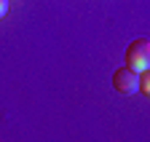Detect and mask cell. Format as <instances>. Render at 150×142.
I'll list each match as a JSON object with an SVG mask.
<instances>
[{
    "mask_svg": "<svg viewBox=\"0 0 150 142\" xmlns=\"http://www.w3.org/2000/svg\"><path fill=\"white\" fill-rule=\"evenodd\" d=\"M137 91H142V94H147V91H150V78H147V70H142V73H139V83H137Z\"/></svg>",
    "mask_w": 150,
    "mask_h": 142,
    "instance_id": "3957f363",
    "label": "cell"
},
{
    "mask_svg": "<svg viewBox=\"0 0 150 142\" xmlns=\"http://www.w3.org/2000/svg\"><path fill=\"white\" fill-rule=\"evenodd\" d=\"M137 83H139V73L129 70L126 64L112 73V88H115L118 94H134L137 91Z\"/></svg>",
    "mask_w": 150,
    "mask_h": 142,
    "instance_id": "7a4b0ae2",
    "label": "cell"
},
{
    "mask_svg": "<svg viewBox=\"0 0 150 142\" xmlns=\"http://www.w3.org/2000/svg\"><path fill=\"white\" fill-rule=\"evenodd\" d=\"M123 59H126V67L134 70V73L147 70V67H150V40H147V38H137L134 43H129Z\"/></svg>",
    "mask_w": 150,
    "mask_h": 142,
    "instance_id": "6da1fadb",
    "label": "cell"
},
{
    "mask_svg": "<svg viewBox=\"0 0 150 142\" xmlns=\"http://www.w3.org/2000/svg\"><path fill=\"white\" fill-rule=\"evenodd\" d=\"M8 13V0H0V19Z\"/></svg>",
    "mask_w": 150,
    "mask_h": 142,
    "instance_id": "277c9868",
    "label": "cell"
}]
</instances>
